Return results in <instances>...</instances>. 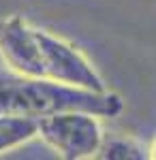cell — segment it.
I'll use <instances>...</instances> for the list:
<instances>
[{
    "label": "cell",
    "mask_w": 156,
    "mask_h": 160,
    "mask_svg": "<svg viewBox=\"0 0 156 160\" xmlns=\"http://www.w3.org/2000/svg\"><path fill=\"white\" fill-rule=\"evenodd\" d=\"M81 109L101 118L122 113L124 100L120 94L105 90L92 92L84 88L58 83L47 77H28L0 66V113L43 118L56 111Z\"/></svg>",
    "instance_id": "cell-1"
},
{
    "label": "cell",
    "mask_w": 156,
    "mask_h": 160,
    "mask_svg": "<svg viewBox=\"0 0 156 160\" xmlns=\"http://www.w3.org/2000/svg\"><path fill=\"white\" fill-rule=\"evenodd\" d=\"M36 137H41L64 160L94 158L105 139L101 115L81 109L56 111L36 118Z\"/></svg>",
    "instance_id": "cell-2"
},
{
    "label": "cell",
    "mask_w": 156,
    "mask_h": 160,
    "mask_svg": "<svg viewBox=\"0 0 156 160\" xmlns=\"http://www.w3.org/2000/svg\"><path fill=\"white\" fill-rule=\"evenodd\" d=\"M39 49H41V64L43 77L54 79L58 83L73 88H84L92 92H105L109 86L96 66L86 58L79 47H75L66 38L49 32L45 28H39Z\"/></svg>",
    "instance_id": "cell-3"
},
{
    "label": "cell",
    "mask_w": 156,
    "mask_h": 160,
    "mask_svg": "<svg viewBox=\"0 0 156 160\" xmlns=\"http://www.w3.org/2000/svg\"><path fill=\"white\" fill-rule=\"evenodd\" d=\"M39 26L22 15H7L0 19V58L7 68L28 77H43Z\"/></svg>",
    "instance_id": "cell-4"
},
{
    "label": "cell",
    "mask_w": 156,
    "mask_h": 160,
    "mask_svg": "<svg viewBox=\"0 0 156 160\" xmlns=\"http://www.w3.org/2000/svg\"><path fill=\"white\" fill-rule=\"evenodd\" d=\"M36 132H39V126L34 118L0 113V154L17 149L19 145L34 139Z\"/></svg>",
    "instance_id": "cell-5"
},
{
    "label": "cell",
    "mask_w": 156,
    "mask_h": 160,
    "mask_svg": "<svg viewBox=\"0 0 156 160\" xmlns=\"http://www.w3.org/2000/svg\"><path fill=\"white\" fill-rule=\"evenodd\" d=\"M94 158H103V160H143L150 158V149H145L137 139L126 135H113V137H105L101 148L96 152Z\"/></svg>",
    "instance_id": "cell-6"
},
{
    "label": "cell",
    "mask_w": 156,
    "mask_h": 160,
    "mask_svg": "<svg viewBox=\"0 0 156 160\" xmlns=\"http://www.w3.org/2000/svg\"><path fill=\"white\" fill-rule=\"evenodd\" d=\"M150 158L156 160V139H154V143H152V148H150Z\"/></svg>",
    "instance_id": "cell-7"
}]
</instances>
